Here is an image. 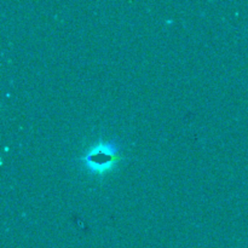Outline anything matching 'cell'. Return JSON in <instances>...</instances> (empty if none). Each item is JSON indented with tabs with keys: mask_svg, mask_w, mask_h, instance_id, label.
Returning a JSON list of instances; mask_svg holds the SVG:
<instances>
[{
	"mask_svg": "<svg viewBox=\"0 0 248 248\" xmlns=\"http://www.w3.org/2000/svg\"><path fill=\"white\" fill-rule=\"evenodd\" d=\"M114 160H115V149L109 145H98L92 149L86 156V161L89 162L90 166L96 167L101 172L110 166Z\"/></svg>",
	"mask_w": 248,
	"mask_h": 248,
	"instance_id": "cell-1",
	"label": "cell"
}]
</instances>
